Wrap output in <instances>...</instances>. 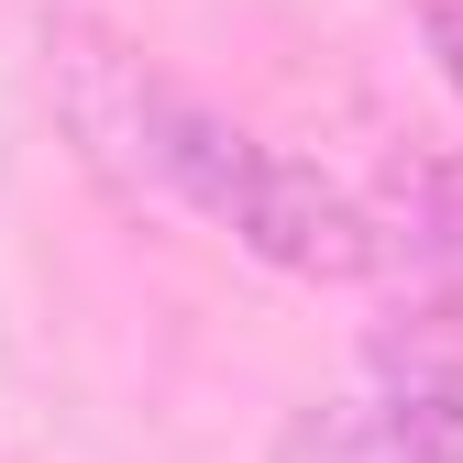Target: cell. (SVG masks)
<instances>
[{
	"label": "cell",
	"mask_w": 463,
	"mask_h": 463,
	"mask_svg": "<svg viewBox=\"0 0 463 463\" xmlns=\"http://www.w3.org/2000/svg\"><path fill=\"white\" fill-rule=\"evenodd\" d=\"M144 188H165V199H188L199 221H221L243 254H265L276 276H375L386 254H375V210L342 188V177H320V165H298V155H276L265 133H243V122H221L210 99H188V89H165L155 99V133H144Z\"/></svg>",
	"instance_id": "obj_1"
},
{
	"label": "cell",
	"mask_w": 463,
	"mask_h": 463,
	"mask_svg": "<svg viewBox=\"0 0 463 463\" xmlns=\"http://www.w3.org/2000/svg\"><path fill=\"white\" fill-rule=\"evenodd\" d=\"M265 463H463V331L441 309L375 331L364 386L298 409Z\"/></svg>",
	"instance_id": "obj_2"
},
{
	"label": "cell",
	"mask_w": 463,
	"mask_h": 463,
	"mask_svg": "<svg viewBox=\"0 0 463 463\" xmlns=\"http://www.w3.org/2000/svg\"><path fill=\"white\" fill-rule=\"evenodd\" d=\"M375 254H409L441 298H463V165H409L397 177V210H375Z\"/></svg>",
	"instance_id": "obj_3"
},
{
	"label": "cell",
	"mask_w": 463,
	"mask_h": 463,
	"mask_svg": "<svg viewBox=\"0 0 463 463\" xmlns=\"http://www.w3.org/2000/svg\"><path fill=\"white\" fill-rule=\"evenodd\" d=\"M420 33H430L441 78H452V99H463V0H430V12H420Z\"/></svg>",
	"instance_id": "obj_4"
}]
</instances>
